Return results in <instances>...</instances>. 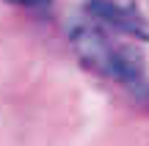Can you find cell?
<instances>
[{
  "label": "cell",
  "instance_id": "6da1fadb",
  "mask_svg": "<svg viewBox=\"0 0 149 146\" xmlns=\"http://www.w3.org/2000/svg\"><path fill=\"white\" fill-rule=\"evenodd\" d=\"M141 44L144 42L122 30H113L83 11L69 25V47L80 66L102 80L116 83L122 88H133V91L144 88L149 75L146 53Z\"/></svg>",
  "mask_w": 149,
  "mask_h": 146
},
{
  "label": "cell",
  "instance_id": "7a4b0ae2",
  "mask_svg": "<svg viewBox=\"0 0 149 146\" xmlns=\"http://www.w3.org/2000/svg\"><path fill=\"white\" fill-rule=\"evenodd\" d=\"M83 14L144 44L149 42V0H83Z\"/></svg>",
  "mask_w": 149,
  "mask_h": 146
},
{
  "label": "cell",
  "instance_id": "3957f363",
  "mask_svg": "<svg viewBox=\"0 0 149 146\" xmlns=\"http://www.w3.org/2000/svg\"><path fill=\"white\" fill-rule=\"evenodd\" d=\"M3 3H11V6H42V3H50V0H3Z\"/></svg>",
  "mask_w": 149,
  "mask_h": 146
}]
</instances>
